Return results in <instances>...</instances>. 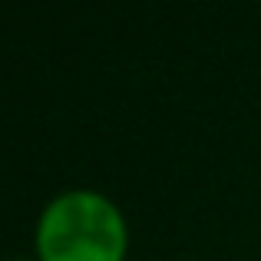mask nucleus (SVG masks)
Instances as JSON below:
<instances>
[{
    "instance_id": "1",
    "label": "nucleus",
    "mask_w": 261,
    "mask_h": 261,
    "mask_svg": "<svg viewBox=\"0 0 261 261\" xmlns=\"http://www.w3.org/2000/svg\"><path fill=\"white\" fill-rule=\"evenodd\" d=\"M37 251L40 261H122V212L96 189L60 192L40 212Z\"/></svg>"
},
{
    "instance_id": "2",
    "label": "nucleus",
    "mask_w": 261,
    "mask_h": 261,
    "mask_svg": "<svg viewBox=\"0 0 261 261\" xmlns=\"http://www.w3.org/2000/svg\"><path fill=\"white\" fill-rule=\"evenodd\" d=\"M13 261H33V258H13Z\"/></svg>"
}]
</instances>
